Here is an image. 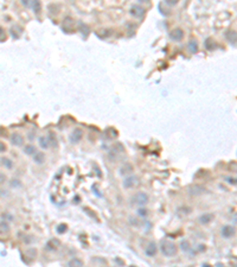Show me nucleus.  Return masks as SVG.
I'll return each mask as SVG.
<instances>
[{"label":"nucleus","instance_id":"f257e3e1","mask_svg":"<svg viewBox=\"0 0 237 267\" xmlns=\"http://www.w3.org/2000/svg\"><path fill=\"white\" fill-rule=\"evenodd\" d=\"M160 249H161V253L166 256H173L177 254V246L169 241V240H163L161 243H160Z\"/></svg>","mask_w":237,"mask_h":267},{"label":"nucleus","instance_id":"f03ea898","mask_svg":"<svg viewBox=\"0 0 237 267\" xmlns=\"http://www.w3.org/2000/svg\"><path fill=\"white\" fill-rule=\"evenodd\" d=\"M133 202L138 205H145L148 203V196L145 192H138L133 197Z\"/></svg>","mask_w":237,"mask_h":267},{"label":"nucleus","instance_id":"7ed1b4c3","mask_svg":"<svg viewBox=\"0 0 237 267\" xmlns=\"http://www.w3.org/2000/svg\"><path fill=\"white\" fill-rule=\"evenodd\" d=\"M82 137H83V131H82L81 128H75V130L71 132V134H70V137H69V140H70V143H72V144H77L78 141L82 139Z\"/></svg>","mask_w":237,"mask_h":267},{"label":"nucleus","instance_id":"20e7f679","mask_svg":"<svg viewBox=\"0 0 237 267\" xmlns=\"http://www.w3.org/2000/svg\"><path fill=\"white\" fill-rule=\"evenodd\" d=\"M145 13H146V10L143 7H141V6L134 5L130 9V14L134 16V17H136V18H142L145 16Z\"/></svg>","mask_w":237,"mask_h":267},{"label":"nucleus","instance_id":"39448f33","mask_svg":"<svg viewBox=\"0 0 237 267\" xmlns=\"http://www.w3.org/2000/svg\"><path fill=\"white\" fill-rule=\"evenodd\" d=\"M235 235V228L232 226H224L222 228V236L225 239H230Z\"/></svg>","mask_w":237,"mask_h":267},{"label":"nucleus","instance_id":"423d86ee","mask_svg":"<svg viewBox=\"0 0 237 267\" xmlns=\"http://www.w3.org/2000/svg\"><path fill=\"white\" fill-rule=\"evenodd\" d=\"M135 184H138V178L135 176H130V177H127L126 179L123 181V188L125 189H129V188H133Z\"/></svg>","mask_w":237,"mask_h":267},{"label":"nucleus","instance_id":"0eeeda50","mask_svg":"<svg viewBox=\"0 0 237 267\" xmlns=\"http://www.w3.org/2000/svg\"><path fill=\"white\" fill-rule=\"evenodd\" d=\"M11 143L13 145H16V146H22L23 143H24V138H23V135L20 133H17L16 132V133H13L11 135Z\"/></svg>","mask_w":237,"mask_h":267},{"label":"nucleus","instance_id":"6e6552de","mask_svg":"<svg viewBox=\"0 0 237 267\" xmlns=\"http://www.w3.org/2000/svg\"><path fill=\"white\" fill-rule=\"evenodd\" d=\"M170 37L173 41H182L184 38V31L182 29H176L170 33Z\"/></svg>","mask_w":237,"mask_h":267},{"label":"nucleus","instance_id":"1a4fd4ad","mask_svg":"<svg viewBox=\"0 0 237 267\" xmlns=\"http://www.w3.org/2000/svg\"><path fill=\"white\" fill-rule=\"evenodd\" d=\"M156 254V243L155 242H149L146 248V255L147 256H154Z\"/></svg>","mask_w":237,"mask_h":267},{"label":"nucleus","instance_id":"9d476101","mask_svg":"<svg viewBox=\"0 0 237 267\" xmlns=\"http://www.w3.org/2000/svg\"><path fill=\"white\" fill-rule=\"evenodd\" d=\"M133 172V166L130 165V164H128V163H126L125 165H122L121 167H120V174L121 176H125V174H129V173H132Z\"/></svg>","mask_w":237,"mask_h":267},{"label":"nucleus","instance_id":"9b49d317","mask_svg":"<svg viewBox=\"0 0 237 267\" xmlns=\"http://www.w3.org/2000/svg\"><path fill=\"white\" fill-rule=\"evenodd\" d=\"M32 156H33V161H35L36 164H43L44 160H45V156H44L43 152H37V151H36Z\"/></svg>","mask_w":237,"mask_h":267},{"label":"nucleus","instance_id":"f8f14e48","mask_svg":"<svg viewBox=\"0 0 237 267\" xmlns=\"http://www.w3.org/2000/svg\"><path fill=\"white\" fill-rule=\"evenodd\" d=\"M213 217H215L213 214H204V215H202L199 217V222L202 224H206V223H210L213 220Z\"/></svg>","mask_w":237,"mask_h":267},{"label":"nucleus","instance_id":"ddd939ff","mask_svg":"<svg viewBox=\"0 0 237 267\" xmlns=\"http://www.w3.org/2000/svg\"><path fill=\"white\" fill-rule=\"evenodd\" d=\"M190 194H192V195H202L204 191H205V189L203 188V187H199V185H194V187H192V188H190Z\"/></svg>","mask_w":237,"mask_h":267},{"label":"nucleus","instance_id":"4468645a","mask_svg":"<svg viewBox=\"0 0 237 267\" xmlns=\"http://www.w3.org/2000/svg\"><path fill=\"white\" fill-rule=\"evenodd\" d=\"M38 141H39V146H40L43 150H46V148L50 146L49 140H48V138H45V137H40V138L38 139Z\"/></svg>","mask_w":237,"mask_h":267},{"label":"nucleus","instance_id":"2eb2a0df","mask_svg":"<svg viewBox=\"0 0 237 267\" xmlns=\"http://www.w3.org/2000/svg\"><path fill=\"white\" fill-rule=\"evenodd\" d=\"M30 6L33 9V11H35L37 14L39 13V11H40V3H39V0H32Z\"/></svg>","mask_w":237,"mask_h":267},{"label":"nucleus","instance_id":"dca6fc26","mask_svg":"<svg viewBox=\"0 0 237 267\" xmlns=\"http://www.w3.org/2000/svg\"><path fill=\"white\" fill-rule=\"evenodd\" d=\"M0 161H1V164L6 169H12V166H13V161L11 159H9V158H1V159H0Z\"/></svg>","mask_w":237,"mask_h":267},{"label":"nucleus","instance_id":"f3484780","mask_svg":"<svg viewBox=\"0 0 237 267\" xmlns=\"http://www.w3.org/2000/svg\"><path fill=\"white\" fill-rule=\"evenodd\" d=\"M189 49H190V51H191L192 54H194V52L198 51V44H197V42H196L194 39L191 41V42L189 43Z\"/></svg>","mask_w":237,"mask_h":267},{"label":"nucleus","instance_id":"a211bd4d","mask_svg":"<svg viewBox=\"0 0 237 267\" xmlns=\"http://www.w3.org/2000/svg\"><path fill=\"white\" fill-rule=\"evenodd\" d=\"M36 151H37V150H36V147H35L33 145H27V146L24 147V152H25L26 154H33Z\"/></svg>","mask_w":237,"mask_h":267},{"label":"nucleus","instance_id":"6ab92c4d","mask_svg":"<svg viewBox=\"0 0 237 267\" xmlns=\"http://www.w3.org/2000/svg\"><path fill=\"white\" fill-rule=\"evenodd\" d=\"M83 262L81 260H77V259H72L68 262V266H82Z\"/></svg>","mask_w":237,"mask_h":267},{"label":"nucleus","instance_id":"aec40b11","mask_svg":"<svg viewBox=\"0 0 237 267\" xmlns=\"http://www.w3.org/2000/svg\"><path fill=\"white\" fill-rule=\"evenodd\" d=\"M180 246H182V249H183V250H185V252H187V250L190 249V245H189V242H187V241H182Z\"/></svg>","mask_w":237,"mask_h":267},{"label":"nucleus","instance_id":"412c9836","mask_svg":"<svg viewBox=\"0 0 237 267\" xmlns=\"http://www.w3.org/2000/svg\"><path fill=\"white\" fill-rule=\"evenodd\" d=\"M138 215H140V216L145 217V216L147 215V209H145V208H141V209H139V210H138Z\"/></svg>","mask_w":237,"mask_h":267},{"label":"nucleus","instance_id":"4be33fe9","mask_svg":"<svg viewBox=\"0 0 237 267\" xmlns=\"http://www.w3.org/2000/svg\"><path fill=\"white\" fill-rule=\"evenodd\" d=\"M66 230V224H59L58 228H57V232L61 234V233H64Z\"/></svg>","mask_w":237,"mask_h":267},{"label":"nucleus","instance_id":"5701e85b","mask_svg":"<svg viewBox=\"0 0 237 267\" xmlns=\"http://www.w3.org/2000/svg\"><path fill=\"white\" fill-rule=\"evenodd\" d=\"M178 1H179V0H165V3L167 5H170V6H173V5L178 4Z\"/></svg>","mask_w":237,"mask_h":267},{"label":"nucleus","instance_id":"b1692460","mask_svg":"<svg viewBox=\"0 0 237 267\" xmlns=\"http://www.w3.org/2000/svg\"><path fill=\"white\" fill-rule=\"evenodd\" d=\"M31 1H32V0H22V4L24 6H26V7H29L31 5Z\"/></svg>","mask_w":237,"mask_h":267},{"label":"nucleus","instance_id":"393cba45","mask_svg":"<svg viewBox=\"0 0 237 267\" xmlns=\"http://www.w3.org/2000/svg\"><path fill=\"white\" fill-rule=\"evenodd\" d=\"M5 151H6V145L0 141V152H5Z\"/></svg>","mask_w":237,"mask_h":267},{"label":"nucleus","instance_id":"a878e982","mask_svg":"<svg viewBox=\"0 0 237 267\" xmlns=\"http://www.w3.org/2000/svg\"><path fill=\"white\" fill-rule=\"evenodd\" d=\"M5 179H6V177H5V174H3V173H0V184H3V183L5 182Z\"/></svg>","mask_w":237,"mask_h":267},{"label":"nucleus","instance_id":"bb28decb","mask_svg":"<svg viewBox=\"0 0 237 267\" xmlns=\"http://www.w3.org/2000/svg\"><path fill=\"white\" fill-rule=\"evenodd\" d=\"M226 179H228V182L230 184H233V185L236 184V179H235V178H226Z\"/></svg>","mask_w":237,"mask_h":267},{"label":"nucleus","instance_id":"cd10ccee","mask_svg":"<svg viewBox=\"0 0 237 267\" xmlns=\"http://www.w3.org/2000/svg\"><path fill=\"white\" fill-rule=\"evenodd\" d=\"M139 1H141V3H148L149 0H139Z\"/></svg>","mask_w":237,"mask_h":267}]
</instances>
